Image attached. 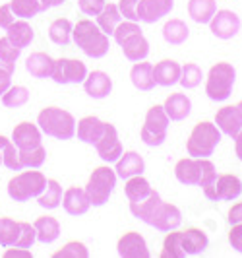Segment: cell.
<instances>
[{
	"instance_id": "6da1fadb",
	"label": "cell",
	"mask_w": 242,
	"mask_h": 258,
	"mask_svg": "<svg viewBox=\"0 0 242 258\" xmlns=\"http://www.w3.org/2000/svg\"><path fill=\"white\" fill-rule=\"evenodd\" d=\"M72 41L79 47V51L90 58H103L111 47L109 35L91 18L77 20V24L72 29Z\"/></svg>"
},
{
	"instance_id": "7a4b0ae2",
	"label": "cell",
	"mask_w": 242,
	"mask_h": 258,
	"mask_svg": "<svg viewBox=\"0 0 242 258\" xmlns=\"http://www.w3.org/2000/svg\"><path fill=\"white\" fill-rule=\"evenodd\" d=\"M37 124L43 134L54 140H72L76 136V118L70 111L62 107L49 105L41 109L37 115Z\"/></svg>"
},
{
	"instance_id": "3957f363",
	"label": "cell",
	"mask_w": 242,
	"mask_h": 258,
	"mask_svg": "<svg viewBox=\"0 0 242 258\" xmlns=\"http://www.w3.org/2000/svg\"><path fill=\"white\" fill-rule=\"evenodd\" d=\"M175 177L182 184L205 188L217 177V169L215 163L209 157H192V155H188V157H180L177 161Z\"/></svg>"
},
{
	"instance_id": "277c9868",
	"label": "cell",
	"mask_w": 242,
	"mask_h": 258,
	"mask_svg": "<svg viewBox=\"0 0 242 258\" xmlns=\"http://www.w3.org/2000/svg\"><path fill=\"white\" fill-rule=\"evenodd\" d=\"M221 130L213 120H200L194 124L186 140V152L192 157H211L221 142Z\"/></svg>"
},
{
	"instance_id": "5b68a950",
	"label": "cell",
	"mask_w": 242,
	"mask_h": 258,
	"mask_svg": "<svg viewBox=\"0 0 242 258\" xmlns=\"http://www.w3.org/2000/svg\"><path fill=\"white\" fill-rule=\"evenodd\" d=\"M236 82V70L227 60H219L205 76V95L211 101H227Z\"/></svg>"
},
{
	"instance_id": "8992f818",
	"label": "cell",
	"mask_w": 242,
	"mask_h": 258,
	"mask_svg": "<svg viewBox=\"0 0 242 258\" xmlns=\"http://www.w3.org/2000/svg\"><path fill=\"white\" fill-rule=\"evenodd\" d=\"M47 186V177L37 169H22L8 181V196L16 202H27L31 198H37Z\"/></svg>"
},
{
	"instance_id": "52a82bcc",
	"label": "cell",
	"mask_w": 242,
	"mask_h": 258,
	"mask_svg": "<svg viewBox=\"0 0 242 258\" xmlns=\"http://www.w3.org/2000/svg\"><path fill=\"white\" fill-rule=\"evenodd\" d=\"M116 179L118 177H116L115 169L109 167V163L99 165V167H95L91 171L90 179L84 186L91 206H103V204L109 202V198H111V194H113L116 186Z\"/></svg>"
},
{
	"instance_id": "ba28073f",
	"label": "cell",
	"mask_w": 242,
	"mask_h": 258,
	"mask_svg": "<svg viewBox=\"0 0 242 258\" xmlns=\"http://www.w3.org/2000/svg\"><path fill=\"white\" fill-rule=\"evenodd\" d=\"M169 124H171V118L165 113L163 105H151L145 113L143 118V124L140 128V138L145 146H163L167 140V132H169Z\"/></svg>"
},
{
	"instance_id": "9c48e42d",
	"label": "cell",
	"mask_w": 242,
	"mask_h": 258,
	"mask_svg": "<svg viewBox=\"0 0 242 258\" xmlns=\"http://www.w3.org/2000/svg\"><path fill=\"white\" fill-rule=\"evenodd\" d=\"M202 190H204L205 198H209L213 202H232V200L240 198L242 181L238 175L221 173L213 179V182H209Z\"/></svg>"
},
{
	"instance_id": "30bf717a",
	"label": "cell",
	"mask_w": 242,
	"mask_h": 258,
	"mask_svg": "<svg viewBox=\"0 0 242 258\" xmlns=\"http://www.w3.org/2000/svg\"><path fill=\"white\" fill-rule=\"evenodd\" d=\"M88 76V68L86 62H82L79 58H54V66H52V74L51 78L56 84H84V80Z\"/></svg>"
},
{
	"instance_id": "8fae6325",
	"label": "cell",
	"mask_w": 242,
	"mask_h": 258,
	"mask_svg": "<svg viewBox=\"0 0 242 258\" xmlns=\"http://www.w3.org/2000/svg\"><path fill=\"white\" fill-rule=\"evenodd\" d=\"M145 223L163 233L173 231V229H179L180 223H182V212H180L179 206L161 200V202L155 206L153 214L149 216V220L145 221Z\"/></svg>"
},
{
	"instance_id": "7c38bea8",
	"label": "cell",
	"mask_w": 242,
	"mask_h": 258,
	"mask_svg": "<svg viewBox=\"0 0 242 258\" xmlns=\"http://www.w3.org/2000/svg\"><path fill=\"white\" fill-rule=\"evenodd\" d=\"M95 150H97V155L101 157L105 163H115L116 159L122 155L124 148H122V142L118 138V132H116L115 124L105 122V132H103L101 138L95 144Z\"/></svg>"
},
{
	"instance_id": "4fadbf2b",
	"label": "cell",
	"mask_w": 242,
	"mask_h": 258,
	"mask_svg": "<svg viewBox=\"0 0 242 258\" xmlns=\"http://www.w3.org/2000/svg\"><path fill=\"white\" fill-rule=\"evenodd\" d=\"M209 29L217 39L229 41L232 39L238 31H240V18L238 14H234L232 10H217L215 16L209 22Z\"/></svg>"
},
{
	"instance_id": "5bb4252c",
	"label": "cell",
	"mask_w": 242,
	"mask_h": 258,
	"mask_svg": "<svg viewBox=\"0 0 242 258\" xmlns=\"http://www.w3.org/2000/svg\"><path fill=\"white\" fill-rule=\"evenodd\" d=\"M116 252L122 258H149L151 252L147 248V243L143 239V235L138 231H126L120 235V239L116 241Z\"/></svg>"
},
{
	"instance_id": "9a60e30c",
	"label": "cell",
	"mask_w": 242,
	"mask_h": 258,
	"mask_svg": "<svg viewBox=\"0 0 242 258\" xmlns=\"http://www.w3.org/2000/svg\"><path fill=\"white\" fill-rule=\"evenodd\" d=\"M10 140L16 144L18 150H31V148H37L43 144V132L37 122L22 120L20 124L14 126Z\"/></svg>"
},
{
	"instance_id": "2e32d148",
	"label": "cell",
	"mask_w": 242,
	"mask_h": 258,
	"mask_svg": "<svg viewBox=\"0 0 242 258\" xmlns=\"http://www.w3.org/2000/svg\"><path fill=\"white\" fill-rule=\"evenodd\" d=\"M213 122L217 124V128L221 130V134L229 136V138H236V134L242 130V115L238 111L236 103L234 105H223L221 109H217Z\"/></svg>"
},
{
	"instance_id": "e0dca14e",
	"label": "cell",
	"mask_w": 242,
	"mask_h": 258,
	"mask_svg": "<svg viewBox=\"0 0 242 258\" xmlns=\"http://www.w3.org/2000/svg\"><path fill=\"white\" fill-rule=\"evenodd\" d=\"M173 8H175V0H140L138 20L143 24H155L169 16Z\"/></svg>"
},
{
	"instance_id": "ac0fdd59",
	"label": "cell",
	"mask_w": 242,
	"mask_h": 258,
	"mask_svg": "<svg viewBox=\"0 0 242 258\" xmlns=\"http://www.w3.org/2000/svg\"><path fill=\"white\" fill-rule=\"evenodd\" d=\"M62 208L68 216H84L91 208V202L84 186H68L62 194Z\"/></svg>"
},
{
	"instance_id": "d6986e66",
	"label": "cell",
	"mask_w": 242,
	"mask_h": 258,
	"mask_svg": "<svg viewBox=\"0 0 242 258\" xmlns=\"http://www.w3.org/2000/svg\"><path fill=\"white\" fill-rule=\"evenodd\" d=\"M84 91L93 99H105L113 91V78L103 70L88 72V76L84 80Z\"/></svg>"
},
{
	"instance_id": "ffe728a7",
	"label": "cell",
	"mask_w": 242,
	"mask_h": 258,
	"mask_svg": "<svg viewBox=\"0 0 242 258\" xmlns=\"http://www.w3.org/2000/svg\"><path fill=\"white\" fill-rule=\"evenodd\" d=\"M115 173L118 179H130L134 175H143L145 171V161L138 152L134 150H128V152H122V155L115 161Z\"/></svg>"
},
{
	"instance_id": "44dd1931",
	"label": "cell",
	"mask_w": 242,
	"mask_h": 258,
	"mask_svg": "<svg viewBox=\"0 0 242 258\" xmlns=\"http://www.w3.org/2000/svg\"><path fill=\"white\" fill-rule=\"evenodd\" d=\"M180 243H182L184 254L194 256V254H202L207 248L209 237L200 227H186V229H180Z\"/></svg>"
},
{
	"instance_id": "7402d4cb",
	"label": "cell",
	"mask_w": 242,
	"mask_h": 258,
	"mask_svg": "<svg viewBox=\"0 0 242 258\" xmlns=\"http://www.w3.org/2000/svg\"><path fill=\"white\" fill-rule=\"evenodd\" d=\"M103 132H105V120H101L99 116H95V115L82 116L76 122L77 140H82L84 144L95 146L97 140L101 138Z\"/></svg>"
},
{
	"instance_id": "603a6c76",
	"label": "cell",
	"mask_w": 242,
	"mask_h": 258,
	"mask_svg": "<svg viewBox=\"0 0 242 258\" xmlns=\"http://www.w3.org/2000/svg\"><path fill=\"white\" fill-rule=\"evenodd\" d=\"M118 45H120V49L124 52V56H126L128 60H132V62L145 60L147 54H149V41L145 39V35H143L141 31L140 33L130 35V37H126L124 41H120Z\"/></svg>"
},
{
	"instance_id": "cb8c5ba5",
	"label": "cell",
	"mask_w": 242,
	"mask_h": 258,
	"mask_svg": "<svg viewBox=\"0 0 242 258\" xmlns=\"http://www.w3.org/2000/svg\"><path fill=\"white\" fill-rule=\"evenodd\" d=\"M180 62H177L175 58H163L159 60L157 64H153V78H155V84L157 86H175L179 84L180 78Z\"/></svg>"
},
{
	"instance_id": "d4e9b609",
	"label": "cell",
	"mask_w": 242,
	"mask_h": 258,
	"mask_svg": "<svg viewBox=\"0 0 242 258\" xmlns=\"http://www.w3.org/2000/svg\"><path fill=\"white\" fill-rule=\"evenodd\" d=\"M163 109H165V113L169 115L171 120L180 122V120H186L190 116L192 101L188 99L186 93H171L163 101Z\"/></svg>"
},
{
	"instance_id": "484cf974",
	"label": "cell",
	"mask_w": 242,
	"mask_h": 258,
	"mask_svg": "<svg viewBox=\"0 0 242 258\" xmlns=\"http://www.w3.org/2000/svg\"><path fill=\"white\" fill-rule=\"evenodd\" d=\"M130 82L136 90L140 91H151L157 84L153 78V64L147 60H140L134 62V66L130 68Z\"/></svg>"
},
{
	"instance_id": "4316f807",
	"label": "cell",
	"mask_w": 242,
	"mask_h": 258,
	"mask_svg": "<svg viewBox=\"0 0 242 258\" xmlns=\"http://www.w3.org/2000/svg\"><path fill=\"white\" fill-rule=\"evenodd\" d=\"M33 227L37 233V241L43 245H51L60 237V223L54 216H39L37 220L33 221Z\"/></svg>"
},
{
	"instance_id": "83f0119b",
	"label": "cell",
	"mask_w": 242,
	"mask_h": 258,
	"mask_svg": "<svg viewBox=\"0 0 242 258\" xmlns=\"http://www.w3.org/2000/svg\"><path fill=\"white\" fill-rule=\"evenodd\" d=\"M52 66H54V58L43 51L31 52L26 58V70L33 78H41V80L43 78H51Z\"/></svg>"
},
{
	"instance_id": "f1b7e54d",
	"label": "cell",
	"mask_w": 242,
	"mask_h": 258,
	"mask_svg": "<svg viewBox=\"0 0 242 258\" xmlns=\"http://www.w3.org/2000/svg\"><path fill=\"white\" fill-rule=\"evenodd\" d=\"M6 37L12 41L18 49H26L31 45V41L35 37L33 27L27 24V20H14V24L6 29Z\"/></svg>"
},
{
	"instance_id": "f546056e",
	"label": "cell",
	"mask_w": 242,
	"mask_h": 258,
	"mask_svg": "<svg viewBox=\"0 0 242 258\" xmlns=\"http://www.w3.org/2000/svg\"><path fill=\"white\" fill-rule=\"evenodd\" d=\"M122 20H124V18H122V14H120V10H118V6H116L115 2H107V4H105V8L95 16L97 26L101 27L109 37L115 33L116 26H118Z\"/></svg>"
},
{
	"instance_id": "4dcf8cb0",
	"label": "cell",
	"mask_w": 242,
	"mask_h": 258,
	"mask_svg": "<svg viewBox=\"0 0 242 258\" xmlns=\"http://www.w3.org/2000/svg\"><path fill=\"white\" fill-rule=\"evenodd\" d=\"M155 188L151 186V182L147 181L143 175H134L124 181V194H126L128 202H138L141 198L149 196Z\"/></svg>"
},
{
	"instance_id": "1f68e13d",
	"label": "cell",
	"mask_w": 242,
	"mask_h": 258,
	"mask_svg": "<svg viewBox=\"0 0 242 258\" xmlns=\"http://www.w3.org/2000/svg\"><path fill=\"white\" fill-rule=\"evenodd\" d=\"M217 12V0H188V16L196 24H209Z\"/></svg>"
},
{
	"instance_id": "d6a6232c",
	"label": "cell",
	"mask_w": 242,
	"mask_h": 258,
	"mask_svg": "<svg viewBox=\"0 0 242 258\" xmlns=\"http://www.w3.org/2000/svg\"><path fill=\"white\" fill-rule=\"evenodd\" d=\"M62 186L56 179H47L45 190L37 196V204L43 210H54L62 204Z\"/></svg>"
},
{
	"instance_id": "836d02e7",
	"label": "cell",
	"mask_w": 242,
	"mask_h": 258,
	"mask_svg": "<svg viewBox=\"0 0 242 258\" xmlns=\"http://www.w3.org/2000/svg\"><path fill=\"white\" fill-rule=\"evenodd\" d=\"M190 37V29L188 26L179 20V18H171L163 26V39L169 45H182L186 43V39Z\"/></svg>"
},
{
	"instance_id": "e575fe53",
	"label": "cell",
	"mask_w": 242,
	"mask_h": 258,
	"mask_svg": "<svg viewBox=\"0 0 242 258\" xmlns=\"http://www.w3.org/2000/svg\"><path fill=\"white\" fill-rule=\"evenodd\" d=\"M72 29H74V26L70 24L68 18H56V20H52V24L49 26V39L54 45L66 47L72 41Z\"/></svg>"
},
{
	"instance_id": "d590c367",
	"label": "cell",
	"mask_w": 242,
	"mask_h": 258,
	"mask_svg": "<svg viewBox=\"0 0 242 258\" xmlns=\"http://www.w3.org/2000/svg\"><path fill=\"white\" fill-rule=\"evenodd\" d=\"M159 202H161V196H159L157 190H153L149 196L141 198L138 202H130V212H132L134 218H138V220H141L145 223V221L149 220V216L153 214V210H155V206Z\"/></svg>"
},
{
	"instance_id": "8d00e7d4",
	"label": "cell",
	"mask_w": 242,
	"mask_h": 258,
	"mask_svg": "<svg viewBox=\"0 0 242 258\" xmlns=\"http://www.w3.org/2000/svg\"><path fill=\"white\" fill-rule=\"evenodd\" d=\"M18 237H20V220L2 216L0 218V246L4 248L14 246Z\"/></svg>"
},
{
	"instance_id": "74e56055",
	"label": "cell",
	"mask_w": 242,
	"mask_h": 258,
	"mask_svg": "<svg viewBox=\"0 0 242 258\" xmlns=\"http://www.w3.org/2000/svg\"><path fill=\"white\" fill-rule=\"evenodd\" d=\"M204 80V72L202 68L196 64V62H186V64L180 66V78L179 84L184 88V90H194L202 84Z\"/></svg>"
},
{
	"instance_id": "f35d334b",
	"label": "cell",
	"mask_w": 242,
	"mask_h": 258,
	"mask_svg": "<svg viewBox=\"0 0 242 258\" xmlns=\"http://www.w3.org/2000/svg\"><path fill=\"white\" fill-rule=\"evenodd\" d=\"M159 256L161 258H184L186 256L184 250H182V243H180V229L167 231Z\"/></svg>"
},
{
	"instance_id": "ab89813d",
	"label": "cell",
	"mask_w": 242,
	"mask_h": 258,
	"mask_svg": "<svg viewBox=\"0 0 242 258\" xmlns=\"http://www.w3.org/2000/svg\"><path fill=\"white\" fill-rule=\"evenodd\" d=\"M27 101H29V90H27L26 86H20V84L10 86L8 91L2 95V103H4V107H8V109H20Z\"/></svg>"
},
{
	"instance_id": "60d3db41",
	"label": "cell",
	"mask_w": 242,
	"mask_h": 258,
	"mask_svg": "<svg viewBox=\"0 0 242 258\" xmlns=\"http://www.w3.org/2000/svg\"><path fill=\"white\" fill-rule=\"evenodd\" d=\"M18 152H20V163L24 169H39L47 159V150L43 144L31 150H18Z\"/></svg>"
},
{
	"instance_id": "b9f144b4",
	"label": "cell",
	"mask_w": 242,
	"mask_h": 258,
	"mask_svg": "<svg viewBox=\"0 0 242 258\" xmlns=\"http://www.w3.org/2000/svg\"><path fill=\"white\" fill-rule=\"evenodd\" d=\"M10 8H12L14 16L22 18V20H29L37 14L45 12L39 0H10Z\"/></svg>"
},
{
	"instance_id": "7bdbcfd3",
	"label": "cell",
	"mask_w": 242,
	"mask_h": 258,
	"mask_svg": "<svg viewBox=\"0 0 242 258\" xmlns=\"http://www.w3.org/2000/svg\"><path fill=\"white\" fill-rule=\"evenodd\" d=\"M20 52H22V49H18L6 35L0 37V66H4V68H8L10 72H14L16 60L20 58Z\"/></svg>"
},
{
	"instance_id": "ee69618b",
	"label": "cell",
	"mask_w": 242,
	"mask_h": 258,
	"mask_svg": "<svg viewBox=\"0 0 242 258\" xmlns=\"http://www.w3.org/2000/svg\"><path fill=\"white\" fill-rule=\"evenodd\" d=\"M90 256V250L86 243L82 241H68L62 248L54 250L52 252V258H88Z\"/></svg>"
},
{
	"instance_id": "f6af8a7d",
	"label": "cell",
	"mask_w": 242,
	"mask_h": 258,
	"mask_svg": "<svg viewBox=\"0 0 242 258\" xmlns=\"http://www.w3.org/2000/svg\"><path fill=\"white\" fill-rule=\"evenodd\" d=\"M2 165L8 167L10 171H22V163H20V152L16 148V144L8 138L4 144V159H2Z\"/></svg>"
},
{
	"instance_id": "bcb514c9",
	"label": "cell",
	"mask_w": 242,
	"mask_h": 258,
	"mask_svg": "<svg viewBox=\"0 0 242 258\" xmlns=\"http://www.w3.org/2000/svg\"><path fill=\"white\" fill-rule=\"evenodd\" d=\"M35 241H37V233H35L33 223H29V221H20V237H18V241H16L14 246L31 248Z\"/></svg>"
},
{
	"instance_id": "7dc6e473",
	"label": "cell",
	"mask_w": 242,
	"mask_h": 258,
	"mask_svg": "<svg viewBox=\"0 0 242 258\" xmlns=\"http://www.w3.org/2000/svg\"><path fill=\"white\" fill-rule=\"evenodd\" d=\"M138 2L140 0H118V10L122 14L124 20H130V22H140L138 20Z\"/></svg>"
},
{
	"instance_id": "c3c4849f",
	"label": "cell",
	"mask_w": 242,
	"mask_h": 258,
	"mask_svg": "<svg viewBox=\"0 0 242 258\" xmlns=\"http://www.w3.org/2000/svg\"><path fill=\"white\" fill-rule=\"evenodd\" d=\"M105 4H107V0H77L79 10L88 18H95L105 8Z\"/></svg>"
},
{
	"instance_id": "681fc988",
	"label": "cell",
	"mask_w": 242,
	"mask_h": 258,
	"mask_svg": "<svg viewBox=\"0 0 242 258\" xmlns=\"http://www.w3.org/2000/svg\"><path fill=\"white\" fill-rule=\"evenodd\" d=\"M227 239H229V245L242 254V223L236 225H229V233H227Z\"/></svg>"
},
{
	"instance_id": "f907efd6",
	"label": "cell",
	"mask_w": 242,
	"mask_h": 258,
	"mask_svg": "<svg viewBox=\"0 0 242 258\" xmlns=\"http://www.w3.org/2000/svg\"><path fill=\"white\" fill-rule=\"evenodd\" d=\"M16 16H14L12 8H10V2L8 4H0V27L2 29H8L14 24Z\"/></svg>"
},
{
	"instance_id": "816d5d0a",
	"label": "cell",
	"mask_w": 242,
	"mask_h": 258,
	"mask_svg": "<svg viewBox=\"0 0 242 258\" xmlns=\"http://www.w3.org/2000/svg\"><path fill=\"white\" fill-rule=\"evenodd\" d=\"M227 223L229 225H236L242 223V202H234L227 212Z\"/></svg>"
},
{
	"instance_id": "f5cc1de1",
	"label": "cell",
	"mask_w": 242,
	"mask_h": 258,
	"mask_svg": "<svg viewBox=\"0 0 242 258\" xmlns=\"http://www.w3.org/2000/svg\"><path fill=\"white\" fill-rule=\"evenodd\" d=\"M12 86V72L4 66H0V97L8 91V88Z\"/></svg>"
},
{
	"instance_id": "db71d44e",
	"label": "cell",
	"mask_w": 242,
	"mask_h": 258,
	"mask_svg": "<svg viewBox=\"0 0 242 258\" xmlns=\"http://www.w3.org/2000/svg\"><path fill=\"white\" fill-rule=\"evenodd\" d=\"M31 250L29 248H22V246H8V250L4 252V258H31Z\"/></svg>"
},
{
	"instance_id": "11a10c76",
	"label": "cell",
	"mask_w": 242,
	"mask_h": 258,
	"mask_svg": "<svg viewBox=\"0 0 242 258\" xmlns=\"http://www.w3.org/2000/svg\"><path fill=\"white\" fill-rule=\"evenodd\" d=\"M234 154L242 161V130L236 134V138H234Z\"/></svg>"
},
{
	"instance_id": "9f6ffc18",
	"label": "cell",
	"mask_w": 242,
	"mask_h": 258,
	"mask_svg": "<svg viewBox=\"0 0 242 258\" xmlns=\"http://www.w3.org/2000/svg\"><path fill=\"white\" fill-rule=\"evenodd\" d=\"M41 2V6H43V10L47 12L49 8H54V6H60V4H64V0H39Z\"/></svg>"
},
{
	"instance_id": "6f0895ef",
	"label": "cell",
	"mask_w": 242,
	"mask_h": 258,
	"mask_svg": "<svg viewBox=\"0 0 242 258\" xmlns=\"http://www.w3.org/2000/svg\"><path fill=\"white\" fill-rule=\"evenodd\" d=\"M6 140H8V138L0 134V165H2V159H4V144H6Z\"/></svg>"
},
{
	"instance_id": "680465c9",
	"label": "cell",
	"mask_w": 242,
	"mask_h": 258,
	"mask_svg": "<svg viewBox=\"0 0 242 258\" xmlns=\"http://www.w3.org/2000/svg\"><path fill=\"white\" fill-rule=\"evenodd\" d=\"M236 107H238V111H240V115H242V99L238 101V103H236Z\"/></svg>"
}]
</instances>
